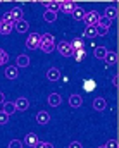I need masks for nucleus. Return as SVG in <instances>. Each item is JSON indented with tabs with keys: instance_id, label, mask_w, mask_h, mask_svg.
I'll return each instance as SVG.
<instances>
[{
	"instance_id": "1",
	"label": "nucleus",
	"mask_w": 119,
	"mask_h": 148,
	"mask_svg": "<svg viewBox=\"0 0 119 148\" xmlns=\"http://www.w3.org/2000/svg\"><path fill=\"white\" fill-rule=\"evenodd\" d=\"M40 50L45 53H50L55 50V40L50 33H43L40 35Z\"/></svg>"
},
{
	"instance_id": "2",
	"label": "nucleus",
	"mask_w": 119,
	"mask_h": 148,
	"mask_svg": "<svg viewBox=\"0 0 119 148\" xmlns=\"http://www.w3.org/2000/svg\"><path fill=\"white\" fill-rule=\"evenodd\" d=\"M57 52L62 55V57H73V48H71V43L69 41H61L55 45Z\"/></svg>"
},
{
	"instance_id": "3",
	"label": "nucleus",
	"mask_w": 119,
	"mask_h": 148,
	"mask_svg": "<svg viewBox=\"0 0 119 148\" xmlns=\"http://www.w3.org/2000/svg\"><path fill=\"white\" fill-rule=\"evenodd\" d=\"M98 17H100V14H98L97 10H90V12H86V14H85L83 21H85V24H86V26H97Z\"/></svg>"
},
{
	"instance_id": "4",
	"label": "nucleus",
	"mask_w": 119,
	"mask_h": 148,
	"mask_svg": "<svg viewBox=\"0 0 119 148\" xmlns=\"http://www.w3.org/2000/svg\"><path fill=\"white\" fill-rule=\"evenodd\" d=\"M26 47H28L30 50H36V48H40V35H36V33L28 35V38H26Z\"/></svg>"
},
{
	"instance_id": "5",
	"label": "nucleus",
	"mask_w": 119,
	"mask_h": 148,
	"mask_svg": "<svg viewBox=\"0 0 119 148\" xmlns=\"http://www.w3.org/2000/svg\"><path fill=\"white\" fill-rule=\"evenodd\" d=\"M14 29L21 35V33H26L28 29H30V23L28 21H24V19H21V21H16L14 23Z\"/></svg>"
},
{
	"instance_id": "6",
	"label": "nucleus",
	"mask_w": 119,
	"mask_h": 148,
	"mask_svg": "<svg viewBox=\"0 0 119 148\" xmlns=\"http://www.w3.org/2000/svg\"><path fill=\"white\" fill-rule=\"evenodd\" d=\"M36 122H38L40 126H47L48 122H50V114L45 110H41L36 114Z\"/></svg>"
},
{
	"instance_id": "7",
	"label": "nucleus",
	"mask_w": 119,
	"mask_h": 148,
	"mask_svg": "<svg viewBox=\"0 0 119 148\" xmlns=\"http://www.w3.org/2000/svg\"><path fill=\"white\" fill-rule=\"evenodd\" d=\"M14 105H16V110H28V107H30V102H28V98H24V97H21V98H17L16 102H14Z\"/></svg>"
},
{
	"instance_id": "8",
	"label": "nucleus",
	"mask_w": 119,
	"mask_h": 148,
	"mask_svg": "<svg viewBox=\"0 0 119 148\" xmlns=\"http://www.w3.org/2000/svg\"><path fill=\"white\" fill-rule=\"evenodd\" d=\"M38 143V136L35 134V133H28L26 136H24V145L26 147H31V148H35V145Z\"/></svg>"
},
{
	"instance_id": "9",
	"label": "nucleus",
	"mask_w": 119,
	"mask_h": 148,
	"mask_svg": "<svg viewBox=\"0 0 119 148\" xmlns=\"http://www.w3.org/2000/svg\"><path fill=\"white\" fill-rule=\"evenodd\" d=\"M28 66H30V57L24 55V53L17 55V59H16V67L19 69V67H28Z\"/></svg>"
},
{
	"instance_id": "10",
	"label": "nucleus",
	"mask_w": 119,
	"mask_h": 148,
	"mask_svg": "<svg viewBox=\"0 0 119 148\" xmlns=\"http://www.w3.org/2000/svg\"><path fill=\"white\" fill-rule=\"evenodd\" d=\"M47 79H48V81H59V79H61V71H59L57 67H50V69L47 71Z\"/></svg>"
},
{
	"instance_id": "11",
	"label": "nucleus",
	"mask_w": 119,
	"mask_h": 148,
	"mask_svg": "<svg viewBox=\"0 0 119 148\" xmlns=\"http://www.w3.org/2000/svg\"><path fill=\"white\" fill-rule=\"evenodd\" d=\"M105 107H107L105 98H102V97L95 98V102H93V109H95V110H97V112H104V110H105Z\"/></svg>"
},
{
	"instance_id": "12",
	"label": "nucleus",
	"mask_w": 119,
	"mask_h": 148,
	"mask_svg": "<svg viewBox=\"0 0 119 148\" xmlns=\"http://www.w3.org/2000/svg\"><path fill=\"white\" fill-rule=\"evenodd\" d=\"M104 60H105L107 66H116L118 64V53L116 52H107L105 57H104Z\"/></svg>"
},
{
	"instance_id": "13",
	"label": "nucleus",
	"mask_w": 119,
	"mask_h": 148,
	"mask_svg": "<svg viewBox=\"0 0 119 148\" xmlns=\"http://www.w3.org/2000/svg\"><path fill=\"white\" fill-rule=\"evenodd\" d=\"M61 103H62V98H61L59 93H52V95H48V105H50V107H59Z\"/></svg>"
},
{
	"instance_id": "14",
	"label": "nucleus",
	"mask_w": 119,
	"mask_h": 148,
	"mask_svg": "<svg viewBox=\"0 0 119 148\" xmlns=\"http://www.w3.org/2000/svg\"><path fill=\"white\" fill-rule=\"evenodd\" d=\"M69 105L73 107V109H78V107H81L83 105V98H81V95H71L69 97Z\"/></svg>"
},
{
	"instance_id": "15",
	"label": "nucleus",
	"mask_w": 119,
	"mask_h": 148,
	"mask_svg": "<svg viewBox=\"0 0 119 148\" xmlns=\"http://www.w3.org/2000/svg\"><path fill=\"white\" fill-rule=\"evenodd\" d=\"M17 76H19V69L16 66H9L5 69V77L7 79H17Z\"/></svg>"
},
{
	"instance_id": "16",
	"label": "nucleus",
	"mask_w": 119,
	"mask_h": 148,
	"mask_svg": "<svg viewBox=\"0 0 119 148\" xmlns=\"http://www.w3.org/2000/svg\"><path fill=\"white\" fill-rule=\"evenodd\" d=\"M85 14H86V10H85L83 7H79V5H76L71 16H73V19H74V21H83V17H85Z\"/></svg>"
},
{
	"instance_id": "17",
	"label": "nucleus",
	"mask_w": 119,
	"mask_h": 148,
	"mask_svg": "<svg viewBox=\"0 0 119 148\" xmlns=\"http://www.w3.org/2000/svg\"><path fill=\"white\" fill-rule=\"evenodd\" d=\"M109 21H114L116 17H118V7H114V5H109L107 9H105V14H104Z\"/></svg>"
},
{
	"instance_id": "18",
	"label": "nucleus",
	"mask_w": 119,
	"mask_h": 148,
	"mask_svg": "<svg viewBox=\"0 0 119 148\" xmlns=\"http://www.w3.org/2000/svg\"><path fill=\"white\" fill-rule=\"evenodd\" d=\"M74 2H61V10L64 12V14H73V10H74Z\"/></svg>"
},
{
	"instance_id": "19",
	"label": "nucleus",
	"mask_w": 119,
	"mask_h": 148,
	"mask_svg": "<svg viewBox=\"0 0 119 148\" xmlns=\"http://www.w3.org/2000/svg\"><path fill=\"white\" fill-rule=\"evenodd\" d=\"M45 7H47V10H50V12H55L57 14V10L61 9V2H41Z\"/></svg>"
},
{
	"instance_id": "20",
	"label": "nucleus",
	"mask_w": 119,
	"mask_h": 148,
	"mask_svg": "<svg viewBox=\"0 0 119 148\" xmlns=\"http://www.w3.org/2000/svg\"><path fill=\"white\" fill-rule=\"evenodd\" d=\"M2 112H5L9 117L14 114V112H17L16 110V105H14V102H3V110Z\"/></svg>"
},
{
	"instance_id": "21",
	"label": "nucleus",
	"mask_w": 119,
	"mask_h": 148,
	"mask_svg": "<svg viewBox=\"0 0 119 148\" xmlns=\"http://www.w3.org/2000/svg\"><path fill=\"white\" fill-rule=\"evenodd\" d=\"M9 12H10V16H12V19H14V23L23 19V9H21V7H14V9H12V10H9Z\"/></svg>"
},
{
	"instance_id": "22",
	"label": "nucleus",
	"mask_w": 119,
	"mask_h": 148,
	"mask_svg": "<svg viewBox=\"0 0 119 148\" xmlns=\"http://www.w3.org/2000/svg\"><path fill=\"white\" fill-rule=\"evenodd\" d=\"M111 24H112V21H109L105 16H100V17H98V23H97V26H98V28L109 29V28H111Z\"/></svg>"
},
{
	"instance_id": "23",
	"label": "nucleus",
	"mask_w": 119,
	"mask_h": 148,
	"mask_svg": "<svg viewBox=\"0 0 119 148\" xmlns=\"http://www.w3.org/2000/svg\"><path fill=\"white\" fill-rule=\"evenodd\" d=\"M12 29H14V24H9V23H2V21H0V35H9Z\"/></svg>"
},
{
	"instance_id": "24",
	"label": "nucleus",
	"mask_w": 119,
	"mask_h": 148,
	"mask_svg": "<svg viewBox=\"0 0 119 148\" xmlns=\"http://www.w3.org/2000/svg\"><path fill=\"white\" fill-rule=\"evenodd\" d=\"M83 88H85V91H93L97 88V83L93 79H85L83 81Z\"/></svg>"
},
{
	"instance_id": "25",
	"label": "nucleus",
	"mask_w": 119,
	"mask_h": 148,
	"mask_svg": "<svg viewBox=\"0 0 119 148\" xmlns=\"http://www.w3.org/2000/svg\"><path fill=\"white\" fill-rule=\"evenodd\" d=\"M83 36L85 38H95L97 36V29H95V26H86L85 31H83Z\"/></svg>"
},
{
	"instance_id": "26",
	"label": "nucleus",
	"mask_w": 119,
	"mask_h": 148,
	"mask_svg": "<svg viewBox=\"0 0 119 148\" xmlns=\"http://www.w3.org/2000/svg\"><path fill=\"white\" fill-rule=\"evenodd\" d=\"M73 57L76 59V62H83V60H85V57H86V50H85V48H81V50L73 52Z\"/></svg>"
},
{
	"instance_id": "27",
	"label": "nucleus",
	"mask_w": 119,
	"mask_h": 148,
	"mask_svg": "<svg viewBox=\"0 0 119 148\" xmlns=\"http://www.w3.org/2000/svg\"><path fill=\"white\" fill-rule=\"evenodd\" d=\"M107 52H109V50H107L105 47H97V48H95V57L100 59V60H104V57H105Z\"/></svg>"
},
{
	"instance_id": "28",
	"label": "nucleus",
	"mask_w": 119,
	"mask_h": 148,
	"mask_svg": "<svg viewBox=\"0 0 119 148\" xmlns=\"http://www.w3.org/2000/svg\"><path fill=\"white\" fill-rule=\"evenodd\" d=\"M71 48H73V52L85 48V45H83V40H81V38H76V40H73V41H71Z\"/></svg>"
},
{
	"instance_id": "29",
	"label": "nucleus",
	"mask_w": 119,
	"mask_h": 148,
	"mask_svg": "<svg viewBox=\"0 0 119 148\" xmlns=\"http://www.w3.org/2000/svg\"><path fill=\"white\" fill-rule=\"evenodd\" d=\"M43 19H45L47 23H55V21H57V14H55V12L47 10V12L43 14Z\"/></svg>"
},
{
	"instance_id": "30",
	"label": "nucleus",
	"mask_w": 119,
	"mask_h": 148,
	"mask_svg": "<svg viewBox=\"0 0 119 148\" xmlns=\"http://www.w3.org/2000/svg\"><path fill=\"white\" fill-rule=\"evenodd\" d=\"M0 21H2V23H9V24H14V19H12L10 12H5L3 16H0Z\"/></svg>"
},
{
	"instance_id": "31",
	"label": "nucleus",
	"mask_w": 119,
	"mask_h": 148,
	"mask_svg": "<svg viewBox=\"0 0 119 148\" xmlns=\"http://www.w3.org/2000/svg\"><path fill=\"white\" fill-rule=\"evenodd\" d=\"M7 60H9V55H7V52L0 48V66H2V64H5Z\"/></svg>"
},
{
	"instance_id": "32",
	"label": "nucleus",
	"mask_w": 119,
	"mask_h": 148,
	"mask_svg": "<svg viewBox=\"0 0 119 148\" xmlns=\"http://www.w3.org/2000/svg\"><path fill=\"white\" fill-rule=\"evenodd\" d=\"M9 122V115L5 112H0V126H5Z\"/></svg>"
},
{
	"instance_id": "33",
	"label": "nucleus",
	"mask_w": 119,
	"mask_h": 148,
	"mask_svg": "<svg viewBox=\"0 0 119 148\" xmlns=\"http://www.w3.org/2000/svg\"><path fill=\"white\" fill-rule=\"evenodd\" d=\"M9 148H23V143H21L19 140H12V141L9 143Z\"/></svg>"
},
{
	"instance_id": "34",
	"label": "nucleus",
	"mask_w": 119,
	"mask_h": 148,
	"mask_svg": "<svg viewBox=\"0 0 119 148\" xmlns=\"http://www.w3.org/2000/svg\"><path fill=\"white\" fill-rule=\"evenodd\" d=\"M105 148H119V143L116 141V140H109L107 145H105Z\"/></svg>"
},
{
	"instance_id": "35",
	"label": "nucleus",
	"mask_w": 119,
	"mask_h": 148,
	"mask_svg": "<svg viewBox=\"0 0 119 148\" xmlns=\"http://www.w3.org/2000/svg\"><path fill=\"white\" fill-rule=\"evenodd\" d=\"M35 148H54V145H50V143H43V141H38Z\"/></svg>"
},
{
	"instance_id": "36",
	"label": "nucleus",
	"mask_w": 119,
	"mask_h": 148,
	"mask_svg": "<svg viewBox=\"0 0 119 148\" xmlns=\"http://www.w3.org/2000/svg\"><path fill=\"white\" fill-rule=\"evenodd\" d=\"M69 148H83V145H81L79 141H71V143H69Z\"/></svg>"
},
{
	"instance_id": "37",
	"label": "nucleus",
	"mask_w": 119,
	"mask_h": 148,
	"mask_svg": "<svg viewBox=\"0 0 119 148\" xmlns=\"http://www.w3.org/2000/svg\"><path fill=\"white\" fill-rule=\"evenodd\" d=\"M112 84H114V86H118L119 84V77L118 76H112Z\"/></svg>"
},
{
	"instance_id": "38",
	"label": "nucleus",
	"mask_w": 119,
	"mask_h": 148,
	"mask_svg": "<svg viewBox=\"0 0 119 148\" xmlns=\"http://www.w3.org/2000/svg\"><path fill=\"white\" fill-rule=\"evenodd\" d=\"M3 102H5V95L0 91V105H3Z\"/></svg>"
},
{
	"instance_id": "39",
	"label": "nucleus",
	"mask_w": 119,
	"mask_h": 148,
	"mask_svg": "<svg viewBox=\"0 0 119 148\" xmlns=\"http://www.w3.org/2000/svg\"><path fill=\"white\" fill-rule=\"evenodd\" d=\"M98 148H105V147H98Z\"/></svg>"
}]
</instances>
